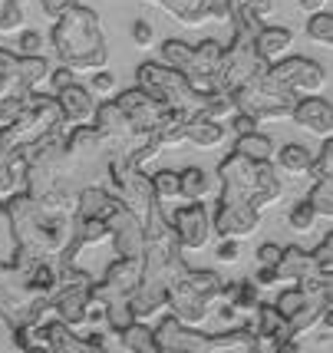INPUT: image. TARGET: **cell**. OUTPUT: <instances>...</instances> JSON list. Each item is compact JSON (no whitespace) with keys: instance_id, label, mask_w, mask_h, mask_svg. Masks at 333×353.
Here are the masks:
<instances>
[{"instance_id":"obj_42","label":"cell","mask_w":333,"mask_h":353,"mask_svg":"<svg viewBox=\"0 0 333 353\" xmlns=\"http://www.w3.org/2000/svg\"><path fill=\"white\" fill-rule=\"evenodd\" d=\"M90 90L92 96H112L116 92V77L106 73V70H96V77L90 79Z\"/></svg>"},{"instance_id":"obj_19","label":"cell","mask_w":333,"mask_h":353,"mask_svg":"<svg viewBox=\"0 0 333 353\" xmlns=\"http://www.w3.org/2000/svg\"><path fill=\"white\" fill-rule=\"evenodd\" d=\"M290 119L301 125L303 132H310V136L333 139V106H330V99H323L317 92L301 96L294 112H290Z\"/></svg>"},{"instance_id":"obj_29","label":"cell","mask_w":333,"mask_h":353,"mask_svg":"<svg viewBox=\"0 0 333 353\" xmlns=\"http://www.w3.org/2000/svg\"><path fill=\"white\" fill-rule=\"evenodd\" d=\"M310 162H314V155L301 142H287L277 149V169L287 175H310Z\"/></svg>"},{"instance_id":"obj_44","label":"cell","mask_w":333,"mask_h":353,"mask_svg":"<svg viewBox=\"0 0 333 353\" xmlns=\"http://www.w3.org/2000/svg\"><path fill=\"white\" fill-rule=\"evenodd\" d=\"M132 43L142 46V50H149V46L155 43V30H152V23H145V20H136V23H132Z\"/></svg>"},{"instance_id":"obj_13","label":"cell","mask_w":333,"mask_h":353,"mask_svg":"<svg viewBox=\"0 0 333 353\" xmlns=\"http://www.w3.org/2000/svg\"><path fill=\"white\" fill-rule=\"evenodd\" d=\"M116 106L125 112L129 125L145 139L155 136V132H165V129H172L175 123L185 119L179 112H172L168 106H162V103H159L152 92L142 90V86H136V90H122L119 96H116Z\"/></svg>"},{"instance_id":"obj_45","label":"cell","mask_w":333,"mask_h":353,"mask_svg":"<svg viewBox=\"0 0 333 353\" xmlns=\"http://www.w3.org/2000/svg\"><path fill=\"white\" fill-rule=\"evenodd\" d=\"M231 129H234V136L254 132V129H258V119H254V116H248V112H234V116H231Z\"/></svg>"},{"instance_id":"obj_17","label":"cell","mask_w":333,"mask_h":353,"mask_svg":"<svg viewBox=\"0 0 333 353\" xmlns=\"http://www.w3.org/2000/svg\"><path fill=\"white\" fill-rule=\"evenodd\" d=\"M221 50H225V46L218 43V40H201L198 46H192V63H188V70H185V79H188L198 92H214L218 66H221Z\"/></svg>"},{"instance_id":"obj_46","label":"cell","mask_w":333,"mask_h":353,"mask_svg":"<svg viewBox=\"0 0 333 353\" xmlns=\"http://www.w3.org/2000/svg\"><path fill=\"white\" fill-rule=\"evenodd\" d=\"M281 248L277 241H264V245L258 248V264H268V268H274L277 264V258H281Z\"/></svg>"},{"instance_id":"obj_1","label":"cell","mask_w":333,"mask_h":353,"mask_svg":"<svg viewBox=\"0 0 333 353\" xmlns=\"http://www.w3.org/2000/svg\"><path fill=\"white\" fill-rule=\"evenodd\" d=\"M0 212L7 218V228L14 238V264H27L37 258H60L70 248L73 215L50 212L27 195L14 192L0 199Z\"/></svg>"},{"instance_id":"obj_35","label":"cell","mask_w":333,"mask_h":353,"mask_svg":"<svg viewBox=\"0 0 333 353\" xmlns=\"http://www.w3.org/2000/svg\"><path fill=\"white\" fill-rule=\"evenodd\" d=\"M20 188H23V165L0 152V199L3 195H14Z\"/></svg>"},{"instance_id":"obj_48","label":"cell","mask_w":333,"mask_h":353,"mask_svg":"<svg viewBox=\"0 0 333 353\" xmlns=\"http://www.w3.org/2000/svg\"><path fill=\"white\" fill-rule=\"evenodd\" d=\"M251 281H254L261 291H264V288H274V284H277V274H274V268H268V264H258V271H254V277H251Z\"/></svg>"},{"instance_id":"obj_9","label":"cell","mask_w":333,"mask_h":353,"mask_svg":"<svg viewBox=\"0 0 333 353\" xmlns=\"http://www.w3.org/2000/svg\"><path fill=\"white\" fill-rule=\"evenodd\" d=\"M136 86L152 92L162 106H168L172 112H179L185 119H188V116H198V112L205 109V92H198L179 70L165 66L162 60L142 63L136 70Z\"/></svg>"},{"instance_id":"obj_5","label":"cell","mask_w":333,"mask_h":353,"mask_svg":"<svg viewBox=\"0 0 333 353\" xmlns=\"http://www.w3.org/2000/svg\"><path fill=\"white\" fill-rule=\"evenodd\" d=\"M218 185L221 201L248 205L254 212H268L284 199V182L274 169V159H248L241 152H231L218 165Z\"/></svg>"},{"instance_id":"obj_33","label":"cell","mask_w":333,"mask_h":353,"mask_svg":"<svg viewBox=\"0 0 333 353\" xmlns=\"http://www.w3.org/2000/svg\"><path fill=\"white\" fill-rule=\"evenodd\" d=\"M159 57H162L165 66L179 70L185 77V70H188V63H192V46L185 43V40H165V43L159 46Z\"/></svg>"},{"instance_id":"obj_11","label":"cell","mask_w":333,"mask_h":353,"mask_svg":"<svg viewBox=\"0 0 333 353\" xmlns=\"http://www.w3.org/2000/svg\"><path fill=\"white\" fill-rule=\"evenodd\" d=\"M234 99V109L238 112H248L254 116L258 123H281V119H290V112L297 106V92H290L287 86H281L274 77H268V70L261 73L258 79L244 83L238 92H231Z\"/></svg>"},{"instance_id":"obj_50","label":"cell","mask_w":333,"mask_h":353,"mask_svg":"<svg viewBox=\"0 0 333 353\" xmlns=\"http://www.w3.org/2000/svg\"><path fill=\"white\" fill-rule=\"evenodd\" d=\"M297 3H301L303 10H310V14H314V10H323V7H330V0H297Z\"/></svg>"},{"instance_id":"obj_23","label":"cell","mask_w":333,"mask_h":353,"mask_svg":"<svg viewBox=\"0 0 333 353\" xmlns=\"http://www.w3.org/2000/svg\"><path fill=\"white\" fill-rule=\"evenodd\" d=\"M43 334H46V350L53 353H92V340L86 334H79L76 327L57 321V317H46L43 321Z\"/></svg>"},{"instance_id":"obj_31","label":"cell","mask_w":333,"mask_h":353,"mask_svg":"<svg viewBox=\"0 0 333 353\" xmlns=\"http://www.w3.org/2000/svg\"><path fill=\"white\" fill-rule=\"evenodd\" d=\"M307 40L317 46H333V14L330 7H323V10H314L310 20H307Z\"/></svg>"},{"instance_id":"obj_41","label":"cell","mask_w":333,"mask_h":353,"mask_svg":"<svg viewBox=\"0 0 333 353\" xmlns=\"http://www.w3.org/2000/svg\"><path fill=\"white\" fill-rule=\"evenodd\" d=\"M218 261L221 264H238L241 261V241L238 238H218Z\"/></svg>"},{"instance_id":"obj_25","label":"cell","mask_w":333,"mask_h":353,"mask_svg":"<svg viewBox=\"0 0 333 353\" xmlns=\"http://www.w3.org/2000/svg\"><path fill=\"white\" fill-rule=\"evenodd\" d=\"M314 271V261H310V251H303L297 245H284L281 248V258L274 264V274H277V284H297L303 274Z\"/></svg>"},{"instance_id":"obj_39","label":"cell","mask_w":333,"mask_h":353,"mask_svg":"<svg viewBox=\"0 0 333 353\" xmlns=\"http://www.w3.org/2000/svg\"><path fill=\"white\" fill-rule=\"evenodd\" d=\"M310 179H333V142L323 139V149L310 162Z\"/></svg>"},{"instance_id":"obj_16","label":"cell","mask_w":333,"mask_h":353,"mask_svg":"<svg viewBox=\"0 0 333 353\" xmlns=\"http://www.w3.org/2000/svg\"><path fill=\"white\" fill-rule=\"evenodd\" d=\"M90 294H92V277H86V281H63L60 288L53 291V297H50V317L83 330Z\"/></svg>"},{"instance_id":"obj_7","label":"cell","mask_w":333,"mask_h":353,"mask_svg":"<svg viewBox=\"0 0 333 353\" xmlns=\"http://www.w3.org/2000/svg\"><path fill=\"white\" fill-rule=\"evenodd\" d=\"M155 330L162 353H228V350H254V337L248 327H225L218 334H205L201 327H185L172 314Z\"/></svg>"},{"instance_id":"obj_47","label":"cell","mask_w":333,"mask_h":353,"mask_svg":"<svg viewBox=\"0 0 333 353\" xmlns=\"http://www.w3.org/2000/svg\"><path fill=\"white\" fill-rule=\"evenodd\" d=\"M46 79H50V86H53V90H60V86H66V83H73L76 73L70 70V66H63V63H60L57 70H50V77H46Z\"/></svg>"},{"instance_id":"obj_4","label":"cell","mask_w":333,"mask_h":353,"mask_svg":"<svg viewBox=\"0 0 333 353\" xmlns=\"http://www.w3.org/2000/svg\"><path fill=\"white\" fill-rule=\"evenodd\" d=\"M66 129L70 125L63 119L57 96L33 92V99L23 106V112L0 125V152L7 159H14V162H20V165H27V159H33L46 142L63 139Z\"/></svg>"},{"instance_id":"obj_2","label":"cell","mask_w":333,"mask_h":353,"mask_svg":"<svg viewBox=\"0 0 333 353\" xmlns=\"http://www.w3.org/2000/svg\"><path fill=\"white\" fill-rule=\"evenodd\" d=\"M63 139L46 142L33 159H27V165H23V192H27L37 205L50 208V212L73 215L76 199H79V192H83L86 185L79 179V172L73 169L66 149H63Z\"/></svg>"},{"instance_id":"obj_26","label":"cell","mask_w":333,"mask_h":353,"mask_svg":"<svg viewBox=\"0 0 333 353\" xmlns=\"http://www.w3.org/2000/svg\"><path fill=\"white\" fill-rule=\"evenodd\" d=\"M218 301H228L241 317H248V314L261 304V288L254 284V281H225V284H221V294H218Z\"/></svg>"},{"instance_id":"obj_34","label":"cell","mask_w":333,"mask_h":353,"mask_svg":"<svg viewBox=\"0 0 333 353\" xmlns=\"http://www.w3.org/2000/svg\"><path fill=\"white\" fill-rule=\"evenodd\" d=\"M152 179V192H155V199L168 205V201H179V172L175 169H159Z\"/></svg>"},{"instance_id":"obj_38","label":"cell","mask_w":333,"mask_h":353,"mask_svg":"<svg viewBox=\"0 0 333 353\" xmlns=\"http://www.w3.org/2000/svg\"><path fill=\"white\" fill-rule=\"evenodd\" d=\"M310 261H314V271L333 274V234H330V228H327V234L320 238V245L310 251Z\"/></svg>"},{"instance_id":"obj_15","label":"cell","mask_w":333,"mask_h":353,"mask_svg":"<svg viewBox=\"0 0 333 353\" xmlns=\"http://www.w3.org/2000/svg\"><path fill=\"white\" fill-rule=\"evenodd\" d=\"M168 225L175 231V238H179V245L182 251H201V248L212 241V215H208V208L201 205V201H188L182 208H175L172 218H168Z\"/></svg>"},{"instance_id":"obj_28","label":"cell","mask_w":333,"mask_h":353,"mask_svg":"<svg viewBox=\"0 0 333 353\" xmlns=\"http://www.w3.org/2000/svg\"><path fill=\"white\" fill-rule=\"evenodd\" d=\"M212 195V179L208 172L198 169V165H188V169L179 172V199L185 201H205Z\"/></svg>"},{"instance_id":"obj_8","label":"cell","mask_w":333,"mask_h":353,"mask_svg":"<svg viewBox=\"0 0 333 353\" xmlns=\"http://www.w3.org/2000/svg\"><path fill=\"white\" fill-rule=\"evenodd\" d=\"M225 277L208 271V268H188L172 288H168L165 307L172 310V317L185 327H205L212 317L218 294H221Z\"/></svg>"},{"instance_id":"obj_3","label":"cell","mask_w":333,"mask_h":353,"mask_svg":"<svg viewBox=\"0 0 333 353\" xmlns=\"http://www.w3.org/2000/svg\"><path fill=\"white\" fill-rule=\"evenodd\" d=\"M53 50L63 66L73 73L103 70L109 63V46L103 37V20L86 3H70L53 23Z\"/></svg>"},{"instance_id":"obj_24","label":"cell","mask_w":333,"mask_h":353,"mask_svg":"<svg viewBox=\"0 0 333 353\" xmlns=\"http://www.w3.org/2000/svg\"><path fill=\"white\" fill-rule=\"evenodd\" d=\"M290 46H294V33L287 27H271V23H264L258 33H254V50H258V57L268 66L277 63L281 57H287Z\"/></svg>"},{"instance_id":"obj_21","label":"cell","mask_w":333,"mask_h":353,"mask_svg":"<svg viewBox=\"0 0 333 353\" xmlns=\"http://www.w3.org/2000/svg\"><path fill=\"white\" fill-rule=\"evenodd\" d=\"M57 103L63 109V119L66 125H83V123H92V112H96V96H92L90 86L83 83H66L60 90H53Z\"/></svg>"},{"instance_id":"obj_27","label":"cell","mask_w":333,"mask_h":353,"mask_svg":"<svg viewBox=\"0 0 333 353\" xmlns=\"http://www.w3.org/2000/svg\"><path fill=\"white\" fill-rule=\"evenodd\" d=\"M119 347L132 353H162L159 350V340H155V330L149 327V321H132L129 327L119 330Z\"/></svg>"},{"instance_id":"obj_20","label":"cell","mask_w":333,"mask_h":353,"mask_svg":"<svg viewBox=\"0 0 333 353\" xmlns=\"http://www.w3.org/2000/svg\"><path fill=\"white\" fill-rule=\"evenodd\" d=\"M149 3L162 7L182 27H205L208 20H221L225 17V7L218 0H149Z\"/></svg>"},{"instance_id":"obj_22","label":"cell","mask_w":333,"mask_h":353,"mask_svg":"<svg viewBox=\"0 0 333 353\" xmlns=\"http://www.w3.org/2000/svg\"><path fill=\"white\" fill-rule=\"evenodd\" d=\"M274 0H225V17L231 20L234 33H254L264 27V17L271 14Z\"/></svg>"},{"instance_id":"obj_43","label":"cell","mask_w":333,"mask_h":353,"mask_svg":"<svg viewBox=\"0 0 333 353\" xmlns=\"http://www.w3.org/2000/svg\"><path fill=\"white\" fill-rule=\"evenodd\" d=\"M17 53H27V57H40L43 53V37L37 30H20V50Z\"/></svg>"},{"instance_id":"obj_12","label":"cell","mask_w":333,"mask_h":353,"mask_svg":"<svg viewBox=\"0 0 333 353\" xmlns=\"http://www.w3.org/2000/svg\"><path fill=\"white\" fill-rule=\"evenodd\" d=\"M264 70H268V63L258 57L254 37H248V33H231V43L221 50V66H218V83H214V90L238 92L244 83L258 79Z\"/></svg>"},{"instance_id":"obj_36","label":"cell","mask_w":333,"mask_h":353,"mask_svg":"<svg viewBox=\"0 0 333 353\" xmlns=\"http://www.w3.org/2000/svg\"><path fill=\"white\" fill-rule=\"evenodd\" d=\"M27 23V14H23V3L20 0H0V33H20Z\"/></svg>"},{"instance_id":"obj_49","label":"cell","mask_w":333,"mask_h":353,"mask_svg":"<svg viewBox=\"0 0 333 353\" xmlns=\"http://www.w3.org/2000/svg\"><path fill=\"white\" fill-rule=\"evenodd\" d=\"M70 3H76V0H40V7H43V14H46V17H53V20H57V17H60L63 10L70 7Z\"/></svg>"},{"instance_id":"obj_40","label":"cell","mask_w":333,"mask_h":353,"mask_svg":"<svg viewBox=\"0 0 333 353\" xmlns=\"http://www.w3.org/2000/svg\"><path fill=\"white\" fill-rule=\"evenodd\" d=\"M301 307H303V294H301V288H297V284H294V288H287V291L274 301V310H277L284 321H290V317H294Z\"/></svg>"},{"instance_id":"obj_10","label":"cell","mask_w":333,"mask_h":353,"mask_svg":"<svg viewBox=\"0 0 333 353\" xmlns=\"http://www.w3.org/2000/svg\"><path fill=\"white\" fill-rule=\"evenodd\" d=\"M46 317H50V297L33 294L23 281V271L14 261H0V321L17 330L23 323L46 321Z\"/></svg>"},{"instance_id":"obj_30","label":"cell","mask_w":333,"mask_h":353,"mask_svg":"<svg viewBox=\"0 0 333 353\" xmlns=\"http://www.w3.org/2000/svg\"><path fill=\"white\" fill-rule=\"evenodd\" d=\"M234 152L248 155V159H274V139H268L264 132H244V136H238V142H234Z\"/></svg>"},{"instance_id":"obj_37","label":"cell","mask_w":333,"mask_h":353,"mask_svg":"<svg viewBox=\"0 0 333 353\" xmlns=\"http://www.w3.org/2000/svg\"><path fill=\"white\" fill-rule=\"evenodd\" d=\"M320 218L314 215V208H310V201L303 199V201H297L294 208H290V215H287V225L294 231H301V234H307V231H314V225H317Z\"/></svg>"},{"instance_id":"obj_6","label":"cell","mask_w":333,"mask_h":353,"mask_svg":"<svg viewBox=\"0 0 333 353\" xmlns=\"http://www.w3.org/2000/svg\"><path fill=\"white\" fill-rule=\"evenodd\" d=\"M46 77H50V60L43 53L27 57V53L0 50V125L23 112V106L46 83Z\"/></svg>"},{"instance_id":"obj_14","label":"cell","mask_w":333,"mask_h":353,"mask_svg":"<svg viewBox=\"0 0 333 353\" xmlns=\"http://www.w3.org/2000/svg\"><path fill=\"white\" fill-rule=\"evenodd\" d=\"M268 77H274L281 86H287L297 96H310L327 86V70L310 57H281L268 66Z\"/></svg>"},{"instance_id":"obj_32","label":"cell","mask_w":333,"mask_h":353,"mask_svg":"<svg viewBox=\"0 0 333 353\" xmlns=\"http://www.w3.org/2000/svg\"><path fill=\"white\" fill-rule=\"evenodd\" d=\"M310 208H314V215L317 218H333V179H314V188H310Z\"/></svg>"},{"instance_id":"obj_18","label":"cell","mask_w":333,"mask_h":353,"mask_svg":"<svg viewBox=\"0 0 333 353\" xmlns=\"http://www.w3.org/2000/svg\"><path fill=\"white\" fill-rule=\"evenodd\" d=\"M212 228L218 231V238H238V241H244V238L258 234V228H261V212L248 208V205L221 201V205H218V212H214Z\"/></svg>"}]
</instances>
